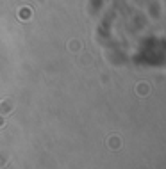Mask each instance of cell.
<instances>
[{
    "label": "cell",
    "instance_id": "1",
    "mask_svg": "<svg viewBox=\"0 0 166 169\" xmlns=\"http://www.w3.org/2000/svg\"><path fill=\"white\" fill-rule=\"evenodd\" d=\"M11 103H13L11 100H4V102H2V105H0V110H11V109H13V105H11Z\"/></svg>",
    "mask_w": 166,
    "mask_h": 169
},
{
    "label": "cell",
    "instance_id": "2",
    "mask_svg": "<svg viewBox=\"0 0 166 169\" xmlns=\"http://www.w3.org/2000/svg\"><path fill=\"white\" fill-rule=\"evenodd\" d=\"M2 125H4V119H2V118H0V127H2Z\"/></svg>",
    "mask_w": 166,
    "mask_h": 169
}]
</instances>
